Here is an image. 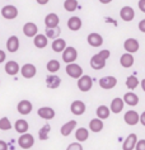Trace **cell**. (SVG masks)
<instances>
[{
  "mask_svg": "<svg viewBox=\"0 0 145 150\" xmlns=\"http://www.w3.org/2000/svg\"><path fill=\"white\" fill-rule=\"evenodd\" d=\"M111 56L110 50H102L98 54H95L94 56H92L91 59V67L93 70H102L106 66V61Z\"/></svg>",
  "mask_w": 145,
  "mask_h": 150,
  "instance_id": "obj_1",
  "label": "cell"
},
{
  "mask_svg": "<svg viewBox=\"0 0 145 150\" xmlns=\"http://www.w3.org/2000/svg\"><path fill=\"white\" fill-rule=\"evenodd\" d=\"M65 71L73 79H79L80 76H83V67H81L79 64H75V62L68 64L65 67Z\"/></svg>",
  "mask_w": 145,
  "mask_h": 150,
  "instance_id": "obj_2",
  "label": "cell"
},
{
  "mask_svg": "<svg viewBox=\"0 0 145 150\" xmlns=\"http://www.w3.org/2000/svg\"><path fill=\"white\" fill-rule=\"evenodd\" d=\"M18 145H19L21 149H24V150H28L31 149L33 145H35V137L33 135L31 134H23L18 137Z\"/></svg>",
  "mask_w": 145,
  "mask_h": 150,
  "instance_id": "obj_3",
  "label": "cell"
},
{
  "mask_svg": "<svg viewBox=\"0 0 145 150\" xmlns=\"http://www.w3.org/2000/svg\"><path fill=\"white\" fill-rule=\"evenodd\" d=\"M78 89H79L80 92H83V93H87L89 92L92 89L93 87V79L89 75H83V76H80L79 79H78Z\"/></svg>",
  "mask_w": 145,
  "mask_h": 150,
  "instance_id": "obj_4",
  "label": "cell"
},
{
  "mask_svg": "<svg viewBox=\"0 0 145 150\" xmlns=\"http://www.w3.org/2000/svg\"><path fill=\"white\" fill-rule=\"evenodd\" d=\"M76 59H78V51L75 47L68 46L62 51V61L65 64H73V62H75Z\"/></svg>",
  "mask_w": 145,
  "mask_h": 150,
  "instance_id": "obj_5",
  "label": "cell"
},
{
  "mask_svg": "<svg viewBox=\"0 0 145 150\" xmlns=\"http://www.w3.org/2000/svg\"><path fill=\"white\" fill-rule=\"evenodd\" d=\"M18 14H19L18 13V8L12 5V4H8V5H5L1 8V17L4 18V19L13 21L18 17Z\"/></svg>",
  "mask_w": 145,
  "mask_h": 150,
  "instance_id": "obj_6",
  "label": "cell"
},
{
  "mask_svg": "<svg viewBox=\"0 0 145 150\" xmlns=\"http://www.w3.org/2000/svg\"><path fill=\"white\" fill-rule=\"evenodd\" d=\"M124 48H125V51L127 52V54H131L132 55V54H135V52L139 51L140 43H139V41H137L136 38H132V37H130V38L125 40Z\"/></svg>",
  "mask_w": 145,
  "mask_h": 150,
  "instance_id": "obj_7",
  "label": "cell"
},
{
  "mask_svg": "<svg viewBox=\"0 0 145 150\" xmlns=\"http://www.w3.org/2000/svg\"><path fill=\"white\" fill-rule=\"evenodd\" d=\"M124 121L126 125H129V126H135L140 122V115L137 113L136 111L130 110L124 115Z\"/></svg>",
  "mask_w": 145,
  "mask_h": 150,
  "instance_id": "obj_8",
  "label": "cell"
},
{
  "mask_svg": "<svg viewBox=\"0 0 145 150\" xmlns=\"http://www.w3.org/2000/svg\"><path fill=\"white\" fill-rule=\"evenodd\" d=\"M116 85H117V78L111 76V75L103 76L99 79V87L102 89H105V91H110V89L116 87Z\"/></svg>",
  "mask_w": 145,
  "mask_h": 150,
  "instance_id": "obj_9",
  "label": "cell"
},
{
  "mask_svg": "<svg viewBox=\"0 0 145 150\" xmlns=\"http://www.w3.org/2000/svg\"><path fill=\"white\" fill-rule=\"evenodd\" d=\"M21 74L25 79H32L37 74V67L33 65V64H24V65L21 67Z\"/></svg>",
  "mask_w": 145,
  "mask_h": 150,
  "instance_id": "obj_10",
  "label": "cell"
},
{
  "mask_svg": "<svg viewBox=\"0 0 145 150\" xmlns=\"http://www.w3.org/2000/svg\"><path fill=\"white\" fill-rule=\"evenodd\" d=\"M23 33L25 37H29V38H35V37L38 35V27H37L36 23H33V22H27V23H24L23 25Z\"/></svg>",
  "mask_w": 145,
  "mask_h": 150,
  "instance_id": "obj_11",
  "label": "cell"
},
{
  "mask_svg": "<svg viewBox=\"0 0 145 150\" xmlns=\"http://www.w3.org/2000/svg\"><path fill=\"white\" fill-rule=\"evenodd\" d=\"M85 110H87V106H85V103L83 102V100H74V102H71V104H70V111H71L73 115L75 116H81L84 115Z\"/></svg>",
  "mask_w": 145,
  "mask_h": 150,
  "instance_id": "obj_12",
  "label": "cell"
},
{
  "mask_svg": "<svg viewBox=\"0 0 145 150\" xmlns=\"http://www.w3.org/2000/svg\"><path fill=\"white\" fill-rule=\"evenodd\" d=\"M32 110H33V104L28 99H23L17 104V111L19 115H29Z\"/></svg>",
  "mask_w": 145,
  "mask_h": 150,
  "instance_id": "obj_13",
  "label": "cell"
},
{
  "mask_svg": "<svg viewBox=\"0 0 145 150\" xmlns=\"http://www.w3.org/2000/svg\"><path fill=\"white\" fill-rule=\"evenodd\" d=\"M87 42L89 43V46H92V47H99V46H102V43H103V37L97 32H92V33H89L87 37Z\"/></svg>",
  "mask_w": 145,
  "mask_h": 150,
  "instance_id": "obj_14",
  "label": "cell"
},
{
  "mask_svg": "<svg viewBox=\"0 0 145 150\" xmlns=\"http://www.w3.org/2000/svg\"><path fill=\"white\" fill-rule=\"evenodd\" d=\"M124 106H125L124 99L120 98V97H116V98H113L112 102H111L110 110H111V112H113V115H118L124 111Z\"/></svg>",
  "mask_w": 145,
  "mask_h": 150,
  "instance_id": "obj_15",
  "label": "cell"
},
{
  "mask_svg": "<svg viewBox=\"0 0 145 150\" xmlns=\"http://www.w3.org/2000/svg\"><path fill=\"white\" fill-rule=\"evenodd\" d=\"M120 17L124 22H131L134 18H135V10H134V8H131V6L126 5L124 8H121Z\"/></svg>",
  "mask_w": 145,
  "mask_h": 150,
  "instance_id": "obj_16",
  "label": "cell"
},
{
  "mask_svg": "<svg viewBox=\"0 0 145 150\" xmlns=\"http://www.w3.org/2000/svg\"><path fill=\"white\" fill-rule=\"evenodd\" d=\"M4 70H5V73L8 75H10V76H14V75H17L21 71V66H19V64H18L17 61L10 60V61H8L5 64Z\"/></svg>",
  "mask_w": 145,
  "mask_h": 150,
  "instance_id": "obj_17",
  "label": "cell"
},
{
  "mask_svg": "<svg viewBox=\"0 0 145 150\" xmlns=\"http://www.w3.org/2000/svg\"><path fill=\"white\" fill-rule=\"evenodd\" d=\"M21 47V42H19V38L17 36H10L8 41H6V50H8L10 54H14L19 50Z\"/></svg>",
  "mask_w": 145,
  "mask_h": 150,
  "instance_id": "obj_18",
  "label": "cell"
},
{
  "mask_svg": "<svg viewBox=\"0 0 145 150\" xmlns=\"http://www.w3.org/2000/svg\"><path fill=\"white\" fill-rule=\"evenodd\" d=\"M46 85L48 89H57L61 85V79L56 74H50L46 78Z\"/></svg>",
  "mask_w": 145,
  "mask_h": 150,
  "instance_id": "obj_19",
  "label": "cell"
},
{
  "mask_svg": "<svg viewBox=\"0 0 145 150\" xmlns=\"http://www.w3.org/2000/svg\"><path fill=\"white\" fill-rule=\"evenodd\" d=\"M137 142V135L136 134H130L125 139L124 144H122V150H134Z\"/></svg>",
  "mask_w": 145,
  "mask_h": 150,
  "instance_id": "obj_20",
  "label": "cell"
},
{
  "mask_svg": "<svg viewBox=\"0 0 145 150\" xmlns=\"http://www.w3.org/2000/svg\"><path fill=\"white\" fill-rule=\"evenodd\" d=\"M14 130L17 131L19 135H23V134H27L28 132V130H29V125H28V122L25 121L24 118H19V120H17L16 122H14Z\"/></svg>",
  "mask_w": 145,
  "mask_h": 150,
  "instance_id": "obj_21",
  "label": "cell"
},
{
  "mask_svg": "<svg viewBox=\"0 0 145 150\" xmlns=\"http://www.w3.org/2000/svg\"><path fill=\"white\" fill-rule=\"evenodd\" d=\"M59 23H60V18L56 13H50L45 17V24H46V28H54L57 27Z\"/></svg>",
  "mask_w": 145,
  "mask_h": 150,
  "instance_id": "obj_22",
  "label": "cell"
},
{
  "mask_svg": "<svg viewBox=\"0 0 145 150\" xmlns=\"http://www.w3.org/2000/svg\"><path fill=\"white\" fill-rule=\"evenodd\" d=\"M37 115H38L41 118L48 121V120H52L55 117V110L51 107H41V108H38V111H37Z\"/></svg>",
  "mask_w": 145,
  "mask_h": 150,
  "instance_id": "obj_23",
  "label": "cell"
},
{
  "mask_svg": "<svg viewBox=\"0 0 145 150\" xmlns=\"http://www.w3.org/2000/svg\"><path fill=\"white\" fill-rule=\"evenodd\" d=\"M124 102L125 104H127V106H131V107H135L139 104V96L135 94V93H132V92H127V93H125L124 94Z\"/></svg>",
  "mask_w": 145,
  "mask_h": 150,
  "instance_id": "obj_24",
  "label": "cell"
},
{
  "mask_svg": "<svg viewBox=\"0 0 145 150\" xmlns=\"http://www.w3.org/2000/svg\"><path fill=\"white\" fill-rule=\"evenodd\" d=\"M81 25H83V22H81V19H80L79 17L73 16V17L69 18V21H68V28L70 29V31L78 32L81 28Z\"/></svg>",
  "mask_w": 145,
  "mask_h": 150,
  "instance_id": "obj_25",
  "label": "cell"
},
{
  "mask_svg": "<svg viewBox=\"0 0 145 150\" xmlns=\"http://www.w3.org/2000/svg\"><path fill=\"white\" fill-rule=\"evenodd\" d=\"M75 127H76V121L75 120H71V121H68L61 126L60 132L62 136H69V135H71V132L75 130Z\"/></svg>",
  "mask_w": 145,
  "mask_h": 150,
  "instance_id": "obj_26",
  "label": "cell"
},
{
  "mask_svg": "<svg viewBox=\"0 0 145 150\" xmlns=\"http://www.w3.org/2000/svg\"><path fill=\"white\" fill-rule=\"evenodd\" d=\"M89 137V130L85 129V127H79V129L75 130V139L78 142H84L87 141Z\"/></svg>",
  "mask_w": 145,
  "mask_h": 150,
  "instance_id": "obj_27",
  "label": "cell"
},
{
  "mask_svg": "<svg viewBox=\"0 0 145 150\" xmlns=\"http://www.w3.org/2000/svg\"><path fill=\"white\" fill-rule=\"evenodd\" d=\"M134 61H135V59H134V55L131 54H124L120 57V64L122 67H125V69H129V67H131L134 65Z\"/></svg>",
  "mask_w": 145,
  "mask_h": 150,
  "instance_id": "obj_28",
  "label": "cell"
},
{
  "mask_svg": "<svg viewBox=\"0 0 145 150\" xmlns=\"http://www.w3.org/2000/svg\"><path fill=\"white\" fill-rule=\"evenodd\" d=\"M95 115H97V118H99V120H107L110 117V115H111V110H110V107H107L105 106V104H102V106H99L98 108L95 110Z\"/></svg>",
  "mask_w": 145,
  "mask_h": 150,
  "instance_id": "obj_29",
  "label": "cell"
},
{
  "mask_svg": "<svg viewBox=\"0 0 145 150\" xmlns=\"http://www.w3.org/2000/svg\"><path fill=\"white\" fill-rule=\"evenodd\" d=\"M103 126H105L103 125V121L99 118H93V120H91V122H89V130L94 134L101 132L103 130Z\"/></svg>",
  "mask_w": 145,
  "mask_h": 150,
  "instance_id": "obj_30",
  "label": "cell"
},
{
  "mask_svg": "<svg viewBox=\"0 0 145 150\" xmlns=\"http://www.w3.org/2000/svg\"><path fill=\"white\" fill-rule=\"evenodd\" d=\"M48 43V38L46 37V35H42V33H38L35 38H33V45L37 48H45Z\"/></svg>",
  "mask_w": 145,
  "mask_h": 150,
  "instance_id": "obj_31",
  "label": "cell"
},
{
  "mask_svg": "<svg viewBox=\"0 0 145 150\" xmlns=\"http://www.w3.org/2000/svg\"><path fill=\"white\" fill-rule=\"evenodd\" d=\"M51 47H52V51L57 52V54H60V52L64 51L68 46H66L65 40L57 38V40H54V41H52V43H51Z\"/></svg>",
  "mask_w": 145,
  "mask_h": 150,
  "instance_id": "obj_32",
  "label": "cell"
},
{
  "mask_svg": "<svg viewBox=\"0 0 145 150\" xmlns=\"http://www.w3.org/2000/svg\"><path fill=\"white\" fill-rule=\"evenodd\" d=\"M60 67H61V64H60V61H57V60H50V61L46 64V69L50 74L57 73V71L60 70Z\"/></svg>",
  "mask_w": 145,
  "mask_h": 150,
  "instance_id": "obj_33",
  "label": "cell"
},
{
  "mask_svg": "<svg viewBox=\"0 0 145 150\" xmlns=\"http://www.w3.org/2000/svg\"><path fill=\"white\" fill-rule=\"evenodd\" d=\"M46 37L47 38H51V40H57V38H60V33H61V29H60V27H54V28H46Z\"/></svg>",
  "mask_w": 145,
  "mask_h": 150,
  "instance_id": "obj_34",
  "label": "cell"
},
{
  "mask_svg": "<svg viewBox=\"0 0 145 150\" xmlns=\"http://www.w3.org/2000/svg\"><path fill=\"white\" fill-rule=\"evenodd\" d=\"M139 84H140V81L137 79L136 75H130V76H127V79H126V87L129 89H131V91L136 89Z\"/></svg>",
  "mask_w": 145,
  "mask_h": 150,
  "instance_id": "obj_35",
  "label": "cell"
},
{
  "mask_svg": "<svg viewBox=\"0 0 145 150\" xmlns=\"http://www.w3.org/2000/svg\"><path fill=\"white\" fill-rule=\"evenodd\" d=\"M50 131H51V126L48 125V123L43 125V126L40 129V131H38V137H40V140H42V141L48 140V134H50Z\"/></svg>",
  "mask_w": 145,
  "mask_h": 150,
  "instance_id": "obj_36",
  "label": "cell"
},
{
  "mask_svg": "<svg viewBox=\"0 0 145 150\" xmlns=\"http://www.w3.org/2000/svg\"><path fill=\"white\" fill-rule=\"evenodd\" d=\"M64 9L69 13H73L78 9V0H65L64 1Z\"/></svg>",
  "mask_w": 145,
  "mask_h": 150,
  "instance_id": "obj_37",
  "label": "cell"
},
{
  "mask_svg": "<svg viewBox=\"0 0 145 150\" xmlns=\"http://www.w3.org/2000/svg\"><path fill=\"white\" fill-rule=\"evenodd\" d=\"M12 129V122L8 117H1L0 118V130L1 131H9Z\"/></svg>",
  "mask_w": 145,
  "mask_h": 150,
  "instance_id": "obj_38",
  "label": "cell"
},
{
  "mask_svg": "<svg viewBox=\"0 0 145 150\" xmlns=\"http://www.w3.org/2000/svg\"><path fill=\"white\" fill-rule=\"evenodd\" d=\"M66 150H83V145L80 144V142H71V144L68 145V148H66Z\"/></svg>",
  "mask_w": 145,
  "mask_h": 150,
  "instance_id": "obj_39",
  "label": "cell"
},
{
  "mask_svg": "<svg viewBox=\"0 0 145 150\" xmlns=\"http://www.w3.org/2000/svg\"><path fill=\"white\" fill-rule=\"evenodd\" d=\"M135 150H145V139H141V140H137Z\"/></svg>",
  "mask_w": 145,
  "mask_h": 150,
  "instance_id": "obj_40",
  "label": "cell"
},
{
  "mask_svg": "<svg viewBox=\"0 0 145 150\" xmlns=\"http://www.w3.org/2000/svg\"><path fill=\"white\" fill-rule=\"evenodd\" d=\"M137 28H139L140 32L145 33V19H141V21L139 22V25H137Z\"/></svg>",
  "mask_w": 145,
  "mask_h": 150,
  "instance_id": "obj_41",
  "label": "cell"
},
{
  "mask_svg": "<svg viewBox=\"0 0 145 150\" xmlns=\"http://www.w3.org/2000/svg\"><path fill=\"white\" fill-rule=\"evenodd\" d=\"M137 6H139V9L141 10V12L145 13V0H139V3H137Z\"/></svg>",
  "mask_w": 145,
  "mask_h": 150,
  "instance_id": "obj_42",
  "label": "cell"
},
{
  "mask_svg": "<svg viewBox=\"0 0 145 150\" xmlns=\"http://www.w3.org/2000/svg\"><path fill=\"white\" fill-rule=\"evenodd\" d=\"M6 60V54L3 50H0V64H3Z\"/></svg>",
  "mask_w": 145,
  "mask_h": 150,
  "instance_id": "obj_43",
  "label": "cell"
},
{
  "mask_svg": "<svg viewBox=\"0 0 145 150\" xmlns=\"http://www.w3.org/2000/svg\"><path fill=\"white\" fill-rule=\"evenodd\" d=\"M8 144L4 140H0V150H8Z\"/></svg>",
  "mask_w": 145,
  "mask_h": 150,
  "instance_id": "obj_44",
  "label": "cell"
},
{
  "mask_svg": "<svg viewBox=\"0 0 145 150\" xmlns=\"http://www.w3.org/2000/svg\"><path fill=\"white\" fill-rule=\"evenodd\" d=\"M140 123L143 125L144 127H145V111L143 112V113L140 115Z\"/></svg>",
  "mask_w": 145,
  "mask_h": 150,
  "instance_id": "obj_45",
  "label": "cell"
},
{
  "mask_svg": "<svg viewBox=\"0 0 145 150\" xmlns=\"http://www.w3.org/2000/svg\"><path fill=\"white\" fill-rule=\"evenodd\" d=\"M36 1H37V3H38V4H40V5H46V4H47V3H48V1H50V0H36Z\"/></svg>",
  "mask_w": 145,
  "mask_h": 150,
  "instance_id": "obj_46",
  "label": "cell"
},
{
  "mask_svg": "<svg viewBox=\"0 0 145 150\" xmlns=\"http://www.w3.org/2000/svg\"><path fill=\"white\" fill-rule=\"evenodd\" d=\"M112 1V0H99V3H101V4H110V3Z\"/></svg>",
  "mask_w": 145,
  "mask_h": 150,
  "instance_id": "obj_47",
  "label": "cell"
},
{
  "mask_svg": "<svg viewBox=\"0 0 145 150\" xmlns=\"http://www.w3.org/2000/svg\"><path fill=\"white\" fill-rule=\"evenodd\" d=\"M140 85H141V89L145 92V79H143V80L140 81Z\"/></svg>",
  "mask_w": 145,
  "mask_h": 150,
  "instance_id": "obj_48",
  "label": "cell"
},
{
  "mask_svg": "<svg viewBox=\"0 0 145 150\" xmlns=\"http://www.w3.org/2000/svg\"><path fill=\"white\" fill-rule=\"evenodd\" d=\"M0 84H1V81H0Z\"/></svg>",
  "mask_w": 145,
  "mask_h": 150,
  "instance_id": "obj_49",
  "label": "cell"
}]
</instances>
